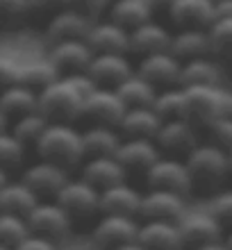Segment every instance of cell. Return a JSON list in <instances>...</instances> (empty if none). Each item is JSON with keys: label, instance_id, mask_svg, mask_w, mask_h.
Segmentation results:
<instances>
[{"label": "cell", "instance_id": "obj_1", "mask_svg": "<svg viewBox=\"0 0 232 250\" xmlns=\"http://www.w3.org/2000/svg\"><path fill=\"white\" fill-rule=\"evenodd\" d=\"M96 82L89 78V73H71L60 75L53 84L39 91V112L48 121H73L82 119V103L84 96L96 89Z\"/></svg>", "mask_w": 232, "mask_h": 250}, {"label": "cell", "instance_id": "obj_2", "mask_svg": "<svg viewBox=\"0 0 232 250\" xmlns=\"http://www.w3.org/2000/svg\"><path fill=\"white\" fill-rule=\"evenodd\" d=\"M34 155L39 159H48L55 164L66 166L68 171L73 166L84 162V144H82V130L75 123L66 121H50L39 141L34 144Z\"/></svg>", "mask_w": 232, "mask_h": 250}, {"label": "cell", "instance_id": "obj_3", "mask_svg": "<svg viewBox=\"0 0 232 250\" xmlns=\"http://www.w3.org/2000/svg\"><path fill=\"white\" fill-rule=\"evenodd\" d=\"M185 162L191 171L196 187H216L230 175L228 150L216 146L214 141H198L185 155Z\"/></svg>", "mask_w": 232, "mask_h": 250}, {"label": "cell", "instance_id": "obj_4", "mask_svg": "<svg viewBox=\"0 0 232 250\" xmlns=\"http://www.w3.org/2000/svg\"><path fill=\"white\" fill-rule=\"evenodd\" d=\"M187 119L196 125L212 123L223 114H232V86H185Z\"/></svg>", "mask_w": 232, "mask_h": 250}, {"label": "cell", "instance_id": "obj_5", "mask_svg": "<svg viewBox=\"0 0 232 250\" xmlns=\"http://www.w3.org/2000/svg\"><path fill=\"white\" fill-rule=\"evenodd\" d=\"M25 218L27 225H30V232L41 234L46 239H53L57 244H62L64 239L71 237L75 223V218L55 198H41Z\"/></svg>", "mask_w": 232, "mask_h": 250}, {"label": "cell", "instance_id": "obj_6", "mask_svg": "<svg viewBox=\"0 0 232 250\" xmlns=\"http://www.w3.org/2000/svg\"><path fill=\"white\" fill-rule=\"evenodd\" d=\"M144 180H146L148 189H169L178 191L182 196H189L196 187L185 157H175V155H162L144 173Z\"/></svg>", "mask_w": 232, "mask_h": 250}, {"label": "cell", "instance_id": "obj_7", "mask_svg": "<svg viewBox=\"0 0 232 250\" xmlns=\"http://www.w3.org/2000/svg\"><path fill=\"white\" fill-rule=\"evenodd\" d=\"M141 218L137 216H123V214H98V221L93 223L89 241L91 248L109 250L114 246L134 241L139 234Z\"/></svg>", "mask_w": 232, "mask_h": 250}, {"label": "cell", "instance_id": "obj_8", "mask_svg": "<svg viewBox=\"0 0 232 250\" xmlns=\"http://www.w3.org/2000/svg\"><path fill=\"white\" fill-rule=\"evenodd\" d=\"M180 234H182V244L185 248H196L200 244L221 239L226 228L221 225V221L207 209L205 205L198 207H189V209L180 216Z\"/></svg>", "mask_w": 232, "mask_h": 250}, {"label": "cell", "instance_id": "obj_9", "mask_svg": "<svg viewBox=\"0 0 232 250\" xmlns=\"http://www.w3.org/2000/svg\"><path fill=\"white\" fill-rule=\"evenodd\" d=\"M55 200L73 218H89L100 214V189L89 185L80 175H71L66 185L57 191Z\"/></svg>", "mask_w": 232, "mask_h": 250}, {"label": "cell", "instance_id": "obj_10", "mask_svg": "<svg viewBox=\"0 0 232 250\" xmlns=\"http://www.w3.org/2000/svg\"><path fill=\"white\" fill-rule=\"evenodd\" d=\"M126 109L127 105L123 103V98L114 86H96L91 93L84 96L82 119H86L89 123H105L119 127Z\"/></svg>", "mask_w": 232, "mask_h": 250}, {"label": "cell", "instance_id": "obj_11", "mask_svg": "<svg viewBox=\"0 0 232 250\" xmlns=\"http://www.w3.org/2000/svg\"><path fill=\"white\" fill-rule=\"evenodd\" d=\"M30 189L39 198H55L57 191L66 185V180L71 178V171L66 166L48 162V159H34L21 171L19 175Z\"/></svg>", "mask_w": 232, "mask_h": 250}, {"label": "cell", "instance_id": "obj_12", "mask_svg": "<svg viewBox=\"0 0 232 250\" xmlns=\"http://www.w3.org/2000/svg\"><path fill=\"white\" fill-rule=\"evenodd\" d=\"M198 141V125L191 123L189 119L162 121V127L155 137V144L159 146V150L164 155H175V157H185Z\"/></svg>", "mask_w": 232, "mask_h": 250}, {"label": "cell", "instance_id": "obj_13", "mask_svg": "<svg viewBox=\"0 0 232 250\" xmlns=\"http://www.w3.org/2000/svg\"><path fill=\"white\" fill-rule=\"evenodd\" d=\"M191 205L187 196L169 189H144L141 196L139 218H166V221H180V216Z\"/></svg>", "mask_w": 232, "mask_h": 250}, {"label": "cell", "instance_id": "obj_14", "mask_svg": "<svg viewBox=\"0 0 232 250\" xmlns=\"http://www.w3.org/2000/svg\"><path fill=\"white\" fill-rule=\"evenodd\" d=\"M46 55L62 75L86 73V68H89V64L93 60V50L89 48L86 39H68V41H57V43H48Z\"/></svg>", "mask_w": 232, "mask_h": 250}, {"label": "cell", "instance_id": "obj_15", "mask_svg": "<svg viewBox=\"0 0 232 250\" xmlns=\"http://www.w3.org/2000/svg\"><path fill=\"white\" fill-rule=\"evenodd\" d=\"M134 68H137V73H139L141 78H146L148 82H153L157 89H164V86L180 84L182 60L175 57L171 50H162V53L139 57V62H137Z\"/></svg>", "mask_w": 232, "mask_h": 250}, {"label": "cell", "instance_id": "obj_16", "mask_svg": "<svg viewBox=\"0 0 232 250\" xmlns=\"http://www.w3.org/2000/svg\"><path fill=\"white\" fill-rule=\"evenodd\" d=\"M86 43L93 53H126L130 55V30L114 23L107 16H100L91 23Z\"/></svg>", "mask_w": 232, "mask_h": 250}, {"label": "cell", "instance_id": "obj_17", "mask_svg": "<svg viewBox=\"0 0 232 250\" xmlns=\"http://www.w3.org/2000/svg\"><path fill=\"white\" fill-rule=\"evenodd\" d=\"M86 73L98 86H119L134 73V64L126 53H93Z\"/></svg>", "mask_w": 232, "mask_h": 250}, {"label": "cell", "instance_id": "obj_18", "mask_svg": "<svg viewBox=\"0 0 232 250\" xmlns=\"http://www.w3.org/2000/svg\"><path fill=\"white\" fill-rule=\"evenodd\" d=\"M137 241L148 250L185 248L178 221H166V218H141Z\"/></svg>", "mask_w": 232, "mask_h": 250}, {"label": "cell", "instance_id": "obj_19", "mask_svg": "<svg viewBox=\"0 0 232 250\" xmlns=\"http://www.w3.org/2000/svg\"><path fill=\"white\" fill-rule=\"evenodd\" d=\"M91 23L93 19L66 7V9H62V12H57L55 16H50L46 21L43 37H46L48 43H57V41H68V39H86Z\"/></svg>", "mask_w": 232, "mask_h": 250}, {"label": "cell", "instance_id": "obj_20", "mask_svg": "<svg viewBox=\"0 0 232 250\" xmlns=\"http://www.w3.org/2000/svg\"><path fill=\"white\" fill-rule=\"evenodd\" d=\"M80 178H84L96 189H107L112 185L126 182L127 168L121 164L116 155H103V157H84L80 164Z\"/></svg>", "mask_w": 232, "mask_h": 250}, {"label": "cell", "instance_id": "obj_21", "mask_svg": "<svg viewBox=\"0 0 232 250\" xmlns=\"http://www.w3.org/2000/svg\"><path fill=\"white\" fill-rule=\"evenodd\" d=\"M173 30L159 23V21L150 19L146 23H141L139 27L130 30V53L137 57H146L153 53H162L171 48Z\"/></svg>", "mask_w": 232, "mask_h": 250}, {"label": "cell", "instance_id": "obj_22", "mask_svg": "<svg viewBox=\"0 0 232 250\" xmlns=\"http://www.w3.org/2000/svg\"><path fill=\"white\" fill-rule=\"evenodd\" d=\"M169 16L178 30H207L216 21V9L212 0H175Z\"/></svg>", "mask_w": 232, "mask_h": 250}, {"label": "cell", "instance_id": "obj_23", "mask_svg": "<svg viewBox=\"0 0 232 250\" xmlns=\"http://www.w3.org/2000/svg\"><path fill=\"white\" fill-rule=\"evenodd\" d=\"M180 84L182 86H216L226 84V71L219 57L214 55H203L193 60L182 62V73H180Z\"/></svg>", "mask_w": 232, "mask_h": 250}, {"label": "cell", "instance_id": "obj_24", "mask_svg": "<svg viewBox=\"0 0 232 250\" xmlns=\"http://www.w3.org/2000/svg\"><path fill=\"white\" fill-rule=\"evenodd\" d=\"M141 196H144V191L130 185L127 180L107 187L100 191V214H123V216L139 218Z\"/></svg>", "mask_w": 232, "mask_h": 250}, {"label": "cell", "instance_id": "obj_25", "mask_svg": "<svg viewBox=\"0 0 232 250\" xmlns=\"http://www.w3.org/2000/svg\"><path fill=\"white\" fill-rule=\"evenodd\" d=\"M164 152L159 150V146L155 144V139H127L123 137L119 150H116V159L130 171H141L146 173L150 166L162 157Z\"/></svg>", "mask_w": 232, "mask_h": 250}, {"label": "cell", "instance_id": "obj_26", "mask_svg": "<svg viewBox=\"0 0 232 250\" xmlns=\"http://www.w3.org/2000/svg\"><path fill=\"white\" fill-rule=\"evenodd\" d=\"M162 116L155 112L153 105L148 107H127L119 123V132L127 139H155L162 127Z\"/></svg>", "mask_w": 232, "mask_h": 250}, {"label": "cell", "instance_id": "obj_27", "mask_svg": "<svg viewBox=\"0 0 232 250\" xmlns=\"http://www.w3.org/2000/svg\"><path fill=\"white\" fill-rule=\"evenodd\" d=\"M123 134L119 127L105 123H89L82 130V144H84V157H103V155H116Z\"/></svg>", "mask_w": 232, "mask_h": 250}, {"label": "cell", "instance_id": "obj_28", "mask_svg": "<svg viewBox=\"0 0 232 250\" xmlns=\"http://www.w3.org/2000/svg\"><path fill=\"white\" fill-rule=\"evenodd\" d=\"M41 198L34 193L21 178H9L0 187V211L27 216Z\"/></svg>", "mask_w": 232, "mask_h": 250}, {"label": "cell", "instance_id": "obj_29", "mask_svg": "<svg viewBox=\"0 0 232 250\" xmlns=\"http://www.w3.org/2000/svg\"><path fill=\"white\" fill-rule=\"evenodd\" d=\"M37 109H39V93L30 86L16 82L0 91V112L9 119V123L19 116L37 112Z\"/></svg>", "mask_w": 232, "mask_h": 250}, {"label": "cell", "instance_id": "obj_30", "mask_svg": "<svg viewBox=\"0 0 232 250\" xmlns=\"http://www.w3.org/2000/svg\"><path fill=\"white\" fill-rule=\"evenodd\" d=\"M175 57L182 62L193 60V57H203V55H212L210 48V34L207 30H175L171 39V48H169Z\"/></svg>", "mask_w": 232, "mask_h": 250}, {"label": "cell", "instance_id": "obj_31", "mask_svg": "<svg viewBox=\"0 0 232 250\" xmlns=\"http://www.w3.org/2000/svg\"><path fill=\"white\" fill-rule=\"evenodd\" d=\"M62 73L55 68V64L48 60V55L41 57H30V60H21V75L19 82L21 84L30 86L39 93L41 89H46L48 84H53L55 80L60 78Z\"/></svg>", "mask_w": 232, "mask_h": 250}, {"label": "cell", "instance_id": "obj_32", "mask_svg": "<svg viewBox=\"0 0 232 250\" xmlns=\"http://www.w3.org/2000/svg\"><path fill=\"white\" fill-rule=\"evenodd\" d=\"M107 19H112L126 30H134L141 23L155 19V12L148 7L146 0H112L107 7Z\"/></svg>", "mask_w": 232, "mask_h": 250}, {"label": "cell", "instance_id": "obj_33", "mask_svg": "<svg viewBox=\"0 0 232 250\" xmlns=\"http://www.w3.org/2000/svg\"><path fill=\"white\" fill-rule=\"evenodd\" d=\"M114 89L119 91V96L123 98V103H126L127 107L153 105L155 98H157V91H159L153 82H148L146 78H141L139 73H137V68H134L132 75H127V78L123 80L119 86H114Z\"/></svg>", "mask_w": 232, "mask_h": 250}, {"label": "cell", "instance_id": "obj_34", "mask_svg": "<svg viewBox=\"0 0 232 250\" xmlns=\"http://www.w3.org/2000/svg\"><path fill=\"white\" fill-rule=\"evenodd\" d=\"M155 112L162 119H187V93L182 84L164 86L157 91V98L153 103Z\"/></svg>", "mask_w": 232, "mask_h": 250}, {"label": "cell", "instance_id": "obj_35", "mask_svg": "<svg viewBox=\"0 0 232 250\" xmlns=\"http://www.w3.org/2000/svg\"><path fill=\"white\" fill-rule=\"evenodd\" d=\"M48 123H50V121L37 109V112H30V114H25V116L14 119L12 123H9V132L30 150V148H34V144L39 141V137L43 134Z\"/></svg>", "mask_w": 232, "mask_h": 250}, {"label": "cell", "instance_id": "obj_36", "mask_svg": "<svg viewBox=\"0 0 232 250\" xmlns=\"http://www.w3.org/2000/svg\"><path fill=\"white\" fill-rule=\"evenodd\" d=\"M212 55L219 60H232V19H216L207 27Z\"/></svg>", "mask_w": 232, "mask_h": 250}, {"label": "cell", "instance_id": "obj_37", "mask_svg": "<svg viewBox=\"0 0 232 250\" xmlns=\"http://www.w3.org/2000/svg\"><path fill=\"white\" fill-rule=\"evenodd\" d=\"M27 234H30V225H27L25 216L9 214V211H0V244L14 248V246H19Z\"/></svg>", "mask_w": 232, "mask_h": 250}, {"label": "cell", "instance_id": "obj_38", "mask_svg": "<svg viewBox=\"0 0 232 250\" xmlns=\"http://www.w3.org/2000/svg\"><path fill=\"white\" fill-rule=\"evenodd\" d=\"M25 155L27 148L9 132V127L5 132H0V166L5 171H12V168L21 166L25 162Z\"/></svg>", "mask_w": 232, "mask_h": 250}, {"label": "cell", "instance_id": "obj_39", "mask_svg": "<svg viewBox=\"0 0 232 250\" xmlns=\"http://www.w3.org/2000/svg\"><path fill=\"white\" fill-rule=\"evenodd\" d=\"M27 19V0H0V32H14Z\"/></svg>", "mask_w": 232, "mask_h": 250}, {"label": "cell", "instance_id": "obj_40", "mask_svg": "<svg viewBox=\"0 0 232 250\" xmlns=\"http://www.w3.org/2000/svg\"><path fill=\"white\" fill-rule=\"evenodd\" d=\"M205 207L219 218L226 230L232 228V187L214 191L212 196H210V200L205 203Z\"/></svg>", "mask_w": 232, "mask_h": 250}, {"label": "cell", "instance_id": "obj_41", "mask_svg": "<svg viewBox=\"0 0 232 250\" xmlns=\"http://www.w3.org/2000/svg\"><path fill=\"white\" fill-rule=\"evenodd\" d=\"M207 130V139L214 141L216 146L230 150L232 148V114H223L219 119H214L212 123L205 125Z\"/></svg>", "mask_w": 232, "mask_h": 250}, {"label": "cell", "instance_id": "obj_42", "mask_svg": "<svg viewBox=\"0 0 232 250\" xmlns=\"http://www.w3.org/2000/svg\"><path fill=\"white\" fill-rule=\"evenodd\" d=\"M21 75V60L12 55L0 53V91L19 82Z\"/></svg>", "mask_w": 232, "mask_h": 250}, {"label": "cell", "instance_id": "obj_43", "mask_svg": "<svg viewBox=\"0 0 232 250\" xmlns=\"http://www.w3.org/2000/svg\"><path fill=\"white\" fill-rule=\"evenodd\" d=\"M66 9V0H27V12L30 19L32 16H41V19H50L57 12Z\"/></svg>", "mask_w": 232, "mask_h": 250}, {"label": "cell", "instance_id": "obj_44", "mask_svg": "<svg viewBox=\"0 0 232 250\" xmlns=\"http://www.w3.org/2000/svg\"><path fill=\"white\" fill-rule=\"evenodd\" d=\"M66 7L75 9V12L84 14L89 19H100L103 14H107V7H109V0H66Z\"/></svg>", "mask_w": 232, "mask_h": 250}, {"label": "cell", "instance_id": "obj_45", "mask_svg": "<svg viewBox=\"0 0 232 250\" xmlns=\"http://www.w3.org/2000/svg\"><path fill=\"white\" fill-rule=\"evenodd\" d=\"M60 246L62 244H57L53 239H46V237H41V234L30 232L19 246H14V250H60Z\"/></svg>", "mask_w": 232, "mask_h": 250}, {"label": "cell", "instance_id": "obj_46", "mask_svg": "<svg viewBox=\"0 0 232 250\" xmlns=\"http://www.w3.org/2000/svg\"><path fill=\"white\" fill-rule=\"evenodd\" d=\"M214 9H216V19H232V0H219Z\"/></svg>", "mask_w": 232, "mask_h": 250}, {"label": "cell", "instance_id": "obj_47", "mask_svg": "<svg viewBox=\"0 0 232 250\" xmlns=\"http://www.w3.org/2000/svg\"><path fill=\"white\" fill-rule=\"evenodd\" d=\"M191 250H230V248H228V244L223 241V237H221V239H214V241H207V244L196 246V248H191Z\"/></svg>", "mask_w": 232, "mask_h": 250}, {"label": "cell", "instance_id": "obj_48", "mask_svg": "<svg viewBox=\"0 0 232 250\" xmlns=\"http://www.w3.org/2000/svg\"><path fill=\"white\" fill-rule=\"evenodd\" d=\"M146 2H148V7H150L153 12H166L169 14V9L173 7L175 0H146Z\"/></svg>", "mask_w": 232, "mask_h": 250}, {"label": "cell", "instance_id": "obj_49", "mask_svg": "<svg viewBox=\"0 0 232 250\" xmlns=\"http://www.w3.org/2000/svg\"><path fill=\"white\" fill-rule=\"evenodd\" d=\"M109 250H148V248H144V246L134 239V241H127V244H121V246H114V248H109Z\"/></svg>", "mask_w": 232, "mask_h": 250}, {"label": "cell", "instance_id": "obj_50", "mask_svg": "<svg viewBox=\"0 0 232 250\" xmlns=\"http://www.w3.org/2000/svg\"><path fill=\"white\" fill-rule=\"evenodd\" d=\"M223 241L228 244V248L232 250V228H228L226 232H223Z\"/></svg>", "mask_w": 232, "mask_h": 250}, {"label": "cell", "instance_id": "obj_51", "mask_svg": "<svg viewBox=\"0 0 232 250\" xmlns=\"http://www.w3.org/2000/svg\"><path fill=\"white\" fill-rule=\"evenodd\" d=\"M7 127H9V119H7L5 114L0 112V132H5Z\"/></svg>", "mask_w": 232, "mask_h": 250}, {"label": "cell", "instance_id": "obj_52", "mask_svg": "<svg viewBox=\"0 0 232 250\" xmlns=\"http://www.w3.org/2000/svg\"><path fill=\"white\" fill-rule=\"evenodd\" d=\"M7 180H9V171H5V168H2V166H0V187L5 185Z\"/></svg>", "mask_w": 232, "mask_h": 250}, {"label": "cell", "instance_id": "obj_53", "mask_svg": "<svg viewBox=\"0 0 232 250\" xmlns=\"http://www.w3.org/2000/svg\"><path fill=\"white\" fill-rule=\"evenodd\" d=\"M60 250H89V248H82V246H68V244H62Z\"/></svg>", "mask_w": 232, "mask_h": 250}, {"label": "cell", "instance_id": "obj_54", "mask_svg": "<svg viewBox=\"0 0 232 250\" xmlns=\"http://www.w3.org/2000/svg\"><path fill=\"white\" fill-rule=\"evenodd\" d=\"M228 164H230V175H232V148L228 150Z\"/></svg>", "mask_w": 232, "mask_h": 250}, {"label": "cell", "instance_id": "obj_55", "mask_svg": "<svg viewBox=\"0 0 232 250\" xmlns=\"http://www.w3.org/2000/svg\"><path fill=\"white\" fill-rule=\"evenodd\" d=\"M0 250H14V248H9V246H2V244H0Z\"/></svg>", "mask_w": 232, "mask_h": 250}, {"label": "cell", "instance_id": "obj_56", "mask_svg": "<svg viewBox=\"0 0 232 250\" xmlns=\"http://www.w3.org/2000/svg\"><path fill=\"white\" fill-rule=\"evenodd\" d=\"M173 250H187V248H173Z\"/></svg>", "mask_w": 232, "mask_h": 250}, {"label": "cell", "instance_id": "obj_57", "mask_svg": "<svg viewBox=\"0 0 232 250\" xmlns=\"http://www.w3.org/2000/svg\"><path fill=\"white\" fill-rule=\"evenodd\" d=\"M212 2H214V5H216V2H219V0H212Z\"/></svg>", "mask_w": 232, "mask_h": 250}, {"label": "cell", "instance_id": "obj_58", "mask_svg": "<svg viewBox=\"0 0 232 250\" xmlns=\"http://www.w3.org/2000/svg\"><path fill=\"white\" fill-rule=\"evenodd\" d=\"M109 2H112V0H109Z\"/></svg>", "mask_w": 232, "mask_h": 250}]
</instances>
